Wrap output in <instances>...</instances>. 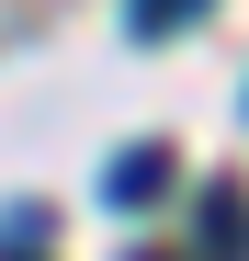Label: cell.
<instances>
[{
  "mask_svg": "<svg viewBox=\"0 0 249 261\" xmlns=\"http://www.w3.org/2000/svg\"><path fill=\"white\" fill-rule=\"evenodd\" d=\"M159 182H170V148H124L113 159V204H159Z\"/></svg>",
  "mask_w": 249,
  "mask_h": 261,
  "instance_id": "6da1fadb",
  "label": "cell"
},
{
  "mask_svg": "<svg viewBox=\"0 0 249 261\" xmlns=\"http://www.w3.org/2000/svg\"><path fill=\"white\" fill-rule=\"evenodd\" d=\"M170 23H193V0H136V34H170Z\"/></svg>",
  "mask_w": 249,
  "mask_h": 261,
  "instance_id": "7a4b0ae2",
  "label": "cell"
}]
</instances>
